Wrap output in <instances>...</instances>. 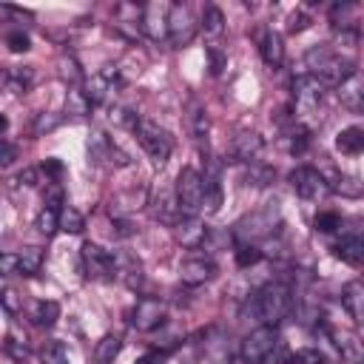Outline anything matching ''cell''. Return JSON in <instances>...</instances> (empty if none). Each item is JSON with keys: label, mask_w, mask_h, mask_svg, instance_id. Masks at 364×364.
<instances>
[{"label": "cell", "mask_w": 364, "mask_h": 364, "mask_svg": "<svg viewBox=\"0 0 364 364\" xmlns=\"http://www.w3.org/2000/svg\"><path fill=\"white\" fill-rule=\"evenodd\" d=\"M213 273H216V267H213L210 259H188V262H182V267H179V279H182V284H188V287H199V284L210 282Z\"/></svg>", "instance_id": "cell-15"}, {"label": "cell", "mask_w": 364, "mask_h": 364, "mask_svg": "<svg viewBox=\"0 0 364 364\" xmlns=\"http://www.w3.org/2000/svg\"><path fill=\"white\" fill-rule=\"evenodd\" d=\"M361 114H364V102H361Z\"/></svg>", "instance_id": "cell-52"}, {"label": "cell", "mask_w": 364, "mask_h": 364, "mask_svg": "<svg viewBox=\"0 0 364 364\" xmlns=\"http://www.w3.org/2000/svg\"><path fill=\"white\" fill-rule=\"evenodd\" d=\"M91 97L82 91V88H68V97H65V111L74 114V117H85L91 111Z\"/></svg>", "instance_id": "cell-28"}, {"label": "cell", "mask_w": 364, "mask_h": 364, "mask_svg": "<svg viewBox=\"0 0 364 364\" xmlns=\"http://www.w3.org/2000/svg\"><path fill=\"white\" fill-rule=\"evenodd\" d=\"M11 159H14V148H11V142L6 139V142H3V156H0V162H3V165H11Z\"/></svg>", "instance_id": "cell-51"}, {"label": "cell", "mask_w": 364, "mask_h": 364, "mask_svg": "<svg viewBox=\"0 0 364 364\" xmlns=\"http://www.w3.org/2000/svg\"><path fill=\"white\" fill-rule=\"evenodd\" d=\"M290 185L301 199H324L330 193L324 173L310 168V165H299L296 171H290Z\"/></svg>", "instance_id": "cell-8"}, {"label": "cell", "mask_w": 364, "mask_h": 364, "mask_svg": "<svg viewBox=\"0 0 364 364\" xmlns=\"http://www.w3.org/2000/svg\"><path fill=\"white\" fill-rule=\"evenodd\" d=\"M119 82H122V77H119V68H117V65H105L100 74H94V77L88 80V85H85V94L91 97V102H102V100H108L111 94H117Z\"/></svg>", "instance_id": "cell-11"}, {"label": "cell", "mask_w": 364, "mask_h": 364, "mask_svg": "<svg viewBox=\"0 0 364 364\" xmlns=\"http://www.w3.org/2000/svg\"><path fill=\"white\" fill-rule=\"evenodd\" d=\"M330 336H333L338 353H341L347 361H353V364H364V338H358L355 333H347V330H333Z\"/></svg>", "instance_id": "cell-16"}, {"label": "cell", "mask_w": 364, "mask_h": 364, "mask_svg": "<svg viewBox=\"0 0 364 364\" xmlns=\"http://www.w3.org/2000/svg\"><path fill=\"white\" fill-rule=\"evenodd\" d=\"M262 151V136L253 134V131H242L239 136H233V145H230V154L236 162H253Z\"/></svg>", "instance_id": "cell-18"}, {"label": "cell", "mask_w": 364, "mask_h": 364, "mask_svg": "<svg viewBox=\"0 0 364 364\" xmlns=\"http://www.w3.org/2000/svg\"><path fill=\"white\" fill-rule=\"evenodd\" d=\"M202 28H205L208 37H219L225 31V14L216 6H205V11H202Z\"/></svg>", "instance_id": "cell-30"}, {"label": "cell", "mask_w": 364, "mask_h": 364, "mask_svg": "<svg viewBox=\"0 0 364 364\" xmlns=\"http://www.w3.org/2000/svg\"><path fill=\"white\" fill-rule=\"evenodd\" d=\"M267 182H273V171H270L267 165L250 162V168L245 171V185H256V188H262V185H267Z\"/></svg>", "instance_id": "cell-35"}, {"label": "cell", "mask_w": 364, "mask_h": 364, "mask_svg": "<svg viewBox=\"0 0 364 364\" xmlns=\"http://www.w3.org/2000/svg\"><path fill=\"white\" fill-rule=\"evenodd\" d=\"M202 199H205V176H199L193 168H182L176 176V205L185 216L202 213Z\"/></svg>", "instance_id": "cell-5"}, {"label": "cell", "mask_w": 364, "mask_h": 364, "mask_svg": "<svg viewBox=\"0 0 364 364\" xmlns=\"http://www.w3.org/2000/svg\"><path fill=\"white\" fill-rule=\"evenodd\" d=\"M60 77L71 85V88H80V80H82V71H80V65H77V60L71 57V54H63L60 57Z\"/></svg>", "instance_id": "cell-34"}, {"label": "cell", "mask_w": 364, "mask_h": 364, "mask_svg": "<svg viewBox=\"0 0 364 364\" xmlns=\"http://www.w3.org/2000/svg\"><path fill=\"white\" fill-rule=\"evenodd\" d=\"M43 171H46V176H51V182H57L60 173H63V165H60L57 159H46V162H43Z\"/></svg>", "instance_id": "cell-48"}, {"label": "cell", "mask_w": 364, "mask_h": 364, "mask_svg": "<svg viewBox=\"0 0 364 364\" xmlns=\"http://www.w3.org/2000/svg\"><path fill=\"white\" fill-rule=\"evenodd\" d=\"M82 270H85V276L94 279V282H114V276H119L114 253L102 250V247L94 245V242H85V245H82Z\"/></svg>", "instance_id": "cell-6"}, {"label": "cell", "mask_w": 364, "mask_h": 364, "mask_svg": "<svg viewBox=\"0 0 364 364\" xmlns=\"http://www.w3.org/2000/svg\"><path fill=\"white\" fill-rule=\"evenodd\" d=\"M173 239H176L182 247L196 250V247H202V245L208 242V228H205L196 216H185V219L173 222Z\"/></svg>", "instance_id": "cell-14"}, {"label": "cell", "mask_w": 364, "mask_h": 364, "mask_svg": "<svg viewBox=\"0 0 364 364\" xmlns=\"http://www.w3.org/2000/svg\"><path fill=\"white\" fill-rule=\"evenodd\" d=\"M165 301H159V299H151V296H145V299H139L136 304H134V310H131V324L139 330V333H151V330H156L162 321H165Z\"/></svg>", "instance_id": "cell-10"}, {"label": "cell", "mask_w": 364, "mask_h": 364, "mask_svg": "<svg viewBox=\"0 0 364 364\" xmlns=\"http://www.w3.org/2000/svg\"><path fill=\"white\" fill-rule=\"evenodd\" d=\"M259 54L262 60L270 65V68H279L282 60H284V46H282V37L273 31V28H264L259 34Z\"/></svg>", "instance_id": "cell-17"}, {"label": "cell", "mask_w": 364, "mask_h": 364, "mask_svg": "<svg viewBox=\"0 0 364 364\" xmlns=\"http://www.w3.org/2000/svg\"><path fill=\"white\" fill-rule=\"evenodd\" d=\"M60 125V117L57 114H37L34 122H31V136H43L48 131H54Z\"/></svg>", "instance_id": "cell-38"}, {"label": "cell", "mask_w": 364, "mask_h": 364, "mask_svg": "<svg viewBox=\"0 0 364 364\" xmlns=\"http://www.w3.org/2000/svg\"><path fill=\"white\" fill-rule=\"evenodd\" d=\"M341 304H344V310H347L355 321H364V284H361V282L344 284V290H341Z\"/></svg>", "instance_id": "cell-20"}, {"label": "cell", "mask_w": 364, "mask_h": 364, "mask_svg": "<svg viewBox=\"0 0 364 364\" xmlns=\"http://www.w3.org/2000/svg\"><path fill=\"white\" fill-rule=\"evenodd\" d=\"M313 225H316V230H321V233H333V230L341 228V216H338L336 210H321Z\"/></svg>", "instance_id": "cell-39"}, {"label": "cell", "mask_w": 364, "mask_h": 364, "mask_svg": "<svg viewBox=\"0 0 364 364\" xmlns=\"http://www.w3.org/2000/svg\"><path fill=\"white\" fill-rule=\"evenodd\" d=\"M34 82V71L31 68H6L3 74V88L9 94H26Z\"/></svg>", "instance_id": "cell-21"}, {"label": "cell", "mask_w": 364, "mask_h": 364, "mask_svg": "<svg viewBox=\"0 0 364 364\" xmlns=\"http://www.w3.org/2000/svg\"><path fill=\"white\" fill-rule=\"evenodd\" d=\"M40 264H43V250H40V247H23V250L17 253V273H20V276L37 273Z\"/></svg>", "instance_id": "cell-27"}, {"label": "cell", "mask_w": 364, "mask_h": 364, "mask_svg": "<svg viewBox=\"0 0 364 364\" xmlns=\"http://www.w3.org/2000/svg\"><path fill=\"white\" fill-rule=\"evenodd\" d=\"M6 46H9L14 54H20V51H28V48H31V43H28V34H26V31H9V34H6Z\"/></svg>", "instance_id": "cell-41"}, {"label": "cell", "mask_w": 364, "mask_h": 364, "mask_svg": "<svg viewBox=\"0 0 364 364\" xmlns=\"http://www.w3.org/2000/svg\"><path fill=\"white\" fill-rule=\"evenodd\" d=\"M34 228H37L43 236L57 233V230H60V210H54V208H43V210L37 213V219H34Z\"/></svg>", "instance_id": "cell-33"}, {"label": "cell", "mask_w": 364, "mask_h": 364, "mask_svg": "<svg viewBox=\"0 0 364 364\" xmlns=\"http://www.w3.org/2000/svg\"><path fill=\"white\" fill-rule=\"evenodd\" d=\"M293 105L301 117H310L321 105V82L313 74H301L293 80Z\"/></svg>", "instance_id": "cell-9"}, {"label": "cell", "mask_w": 364, "mask_h": 364, "mask_svg": "<svg viewBox=\"0 0 364 364\" xmlns=\"http://www.w3.org/2000/svg\"><path fill=\"white\" fill-rule=\"evenodd\" d=\"M256 262H262V250L256 245H239L236 247V264L239 267H250Z\"/></svg>", "instance_id": "cell-40"}, {"label": "cell", "mask_w": 364, "mask_h": 364, "mask_svg": "<svg viewBox=\"0 0 364 364\" xmlns=\"http://www.w3.org/2000/svg\"><path fill=\"white\" fill-rule=\"evenodd\" d=\"M307 68L310 74L321 82V85H344L353 74H355V65L350 57H344L341 51H333V48H313L307 51Z\"/></svg>", "instance_id": "cell-2"}, {"label": "cell", "mask_w": 364, "mask_h": 364, "mask_svg": "<svg viewBox=\"0 0 364 364\" xmlns=\"http://www.w3.org/2000/svg\"><path fill=\"white\" fill-rule=\"evenodd\" d=\"M40 358H43V364H71V361H68V353H65V347H63L60 341L43 344Z\"/></svg>", "instance_id": "cell-36"}, {"label": "cell", "mask_w": 364, "mask_h": 364, "mask_svg": "<svg viewBox=\"0 0 364 364\" xmlns=\"http://www.w3.org/2000/svg\"><path fill=\"white\" fill-rule=\"evenodd\" d=\"M82 228H85L82 213L77 208H71V205H63V210H60V230H65V233H82Z\"/></svg>", "instance_id": "cell-32"}, {"label": "cell", "mask_w": 364, "mask_h": 364, "mask_svg": "<svg viewBox=\"0 0 364 364\" xmlns=\"http://www.w3.org/2000/svg\"><path fill=\"white\" fill-rule=\"evenodd\" d=\"M119 273H122V279H125L128 287H139V282H142V270H139V264H136L134 259H128V264H125Z\"/></svg>", "instance_id": "cell-42"}, {"label": "cell", "mask_w": 364, "mask_h": 364, "mask_svg": "<svg viewBox=\"0 0 364 364\" xmlns=\"http://www.w3.org/2000/svg\"><path fill=\"white\" fill-rule=\"evenodd\" d=\"M3 304H6V310H9V313H14V310H17V299H14V290H9V287L3 290Z\"/></svg>", "instance_id": "cell-50"}, {"label": "cell", "mask_w": 364, "mask_h": 364, "mask_svg": "<svg viewBox=\"0 0 364 364\" xmlns=\"http://www.w3.org/2000/svg\"><path fill=\"white\" fill-rule=\"evenodd\" d=\"M196 37V20L191 6L185 3H171V14H168V40L171 46L182 48Z\"/></svg>", "instance_id": "cell-7"}, {"label": "cell", "mask_w": 364, "mask_h": 364, "mask_svg": "<svg viewBox=\"0 0 364 364\" xmlns=\"http://www.w3.org/2000/svg\"><path fill=\"white\" fill-rule=\"evenodd\" d=\"M208 60H210V71L219 74L225 68V54L216 48V46H208Z\"/></svg>", "instance_id": "cell-44"}, {"label": "cell", "mask_w": 364, "mask_h": 364, "mask_svg": "<svg viewBox=\"0 0 364 364\" xmlns=\"http://www.w3.org/2000/svg\"><path fill=\"white\" fill-rule=\"evenodd\" d=\"M34 182H37V171H34V168H23V171L14 176V185H17V188H23V185L31 188Z\"/></svg>", "instance_id": "cell-45"}, {"label": "cell", "mask_w": 364, "mask_h": 364, "mask_svg": "<svg viewBox=\"0 0 364 364\" xmlns=\"http://www.w3.org/2000/svg\"><path fill=\"white\" fill-rule=\"evenodd\" d=\"M270 228H273V210H259V213H250L242 222H236L233 233L242 239V245H250L253 239L270 236Z\"/></svg>", "instance_id": "cell-12"}, {"label": "cell", "mask_w": 364, "mask_h": 364, "mask_svg": "<svg viewBox=\"0 0 364 364\" xmlns=\"http://www.w3.org/2000/svg\"><path fill=\"white\" fill-rule=\"evenodd\" d=\"M188 128H191V134H193L196 139L208 136L210 122H208V114H205V108H202L199 102H191V108H188Z\"/></svg>", "instance_id": "cell-29"}, {"label": "cell", "mask_w": 364, "mask_h": 364, "mask_svg": "<svg viewBox=\"0 0 364 364\" xmlns=\"http://www.w3.org/2000/svg\"><path fill=\"white\" fill-rule=\"evenodd\" d=\"M307 26H310V14L299 9V11H293V14H290V23H287V31H293V34H296V31H304Z\"/></svg>", "instance_id": "cell-43"}, {"label": "cell", "mask_w": 364, "mask_h": 364, "mask_svg": "<svg viewBox=\"0 0 364 364\" xmlns=\"http://www.w3.org/2000/svg\"><path fill=\"white\" fill-rule=\"evenodd\" d=\"M336 148L341 151V154H361L364 151V128H355V125H350V128H344V131H338V136H336Z\"/></svg>", "instance_id": "cell-23"}, {"label": "cell", "mask_w": 364, "mask_h": 364, "mask_svg": "<svg viewBox=\"0 0 364 364\" xmlns=\"http://www.w3.org/2000/svg\"><path fill=\"white\" fill-rule=\"evenodd\" d=\"M287 364H324V355L316 347H301L287 355Z\"/></svg>", "instance_id": "cell-37"}, {"label": "cell", "mask_w": 364, "mask_h": 364, "mask_svg": "<svg viewBox=\"0 0 364 364\" xmlns=\"http://www.w3.org/2000/svg\"><path fill=\"white\" fill-rule=\"evenodd\" d=\"M293 307V293L284 282H270L253 296V313L262 324L276 327Z\"/></svg>", "instance_id": "cell-3"}, {"label": "cell", "mask_w": 364, "mask_h": 364, "mask_svg": "<svg viewBox=\"0 0 364 364\" xmlns=\"http://www.w3.org/2000/svg\"><path fill=\"white\" fill-rule=\"evenodd\" d=\"M165 358H168V350H151L136 364H165Z\"/></svg>", "instance_id": "cell-47"}, {"label": "cell", "mask_w": 364, "mask_h": 364, "mask_svg": "<svg viewBox=\"0 0 364 364\" xmlns=\"http://www.w3.org/2000/svg\"><path fill=\"white\" fill-rule=\"evenodd\" d=\"M31 318H34L37 327H51L60 318V304L51 301V299H40L34 304V310H31Z\"/></svg>", "instance_id": "cell-25"}, {"label": "cell", "mask_w": 364, "mask_h": 364, "mask_svg": "<svg viewBox=\"0 0 364 364\" xmlns=\"http://www.w3.org/2000/svg\"><path fill=\"white\" fill-rule=\"evenodd\" d=\"M307 148V134L304 131H299V134H293V142H290V151L293 154H301Z\"/></svg>", "instance_id": "cell-49"}, {"label": "cell", "mask_w": 364, "mask_h": 364, "mask_svg": "<svg viewBox=\"0 0 364 364\" xmlns=\"http://www.w3.org/2000/svg\"><path fill=\"white\" fill-rule=\"evenodd\" d=\"M0 273H3V276L17 273V253H3V256H0Z\"/></svg>", "instance_id": "cell-46"}, {"label": "cell", "mask_w": 364, "mask_h": 364, "mask_svg": "<svg viewBox=\"0 0 364 364\" xmlns=\"http://www.w3.org/2000/svg\"><path fill=\"white\" fill-rule=\"evenodd\" d=\"M327 185H330L333 193H341V196H361V191H364V185L358 179H353L347 173H338V171H333V176L327 179Z\"/></svg>", "instance_id": "cell-24"}, {"label": "cell", "mask_w": 364, "mask_h": 364, "mask_svg": "<svg viewBox=\"0 0 364 364\" xmlns=\"http://www.w3.org/2000/svg\"><path fill=\"white\" fill-rule=\"evenodd\" d=\"M338 100L353 108V111H361V102H364V80L358 74H353L344 85H338Z\"/></svg>", "instance_id": "cell-22"}, {"label": "cell", "mask_w": 364, "mask_h": 364, "mask_svg": "<svg viewBox=\"0 0 364 364\" xmlns=\"http://www.w3.org/2000/svg\"><path fill=\"white\" fill-rule=\"evenodd\" d=\"M222 205V188L213 176H205V199H202V213H216Z\"/></svg>", "instance_id": "cell-31"}, {"label": "cell", "mask_w": 364, "mask_h": 364, "mask_svg": "<svg viewBox=\"0 0 364 364\" xmlns=\"http://www.w3.org/2000/svg\"><path fill=\"white\" fill-rule=\"evenodd\" d=\"M239 355L242 361L247 364H287V355H284V344L276 333V327H256L253 333H247L242 338V347H239Z\"/></svg>", "instance_id": "cell-1"}, {"label": "cell", "mask_w": 364, "mask_h": 364, "mask_svg": "<svg viewBox=\"0 0 364 364\" xmlns=\"http://www.w3.org/2000/svg\"><path fill=\"white\" fill-rule=\"evenodd\" d=\"M134 134H136V142L142 145V151L151 156L154 165H165L168 162V156L173 151V139L162 125H156L151 119H136Z\"/></svg>", "instance_id": "cell-4"}, {"label": "cell", "mask_w": 364, "mask_h": 364, "mask_svg": "<svg viewBox=\"0 0 364 364\" xmlns=\"http://www.w3.org/2000/svg\"><path fill=\"white\" fill-rule=\"evenodd\" d=\"M119 347H122V338H119V336H114V333L102 336L100 344H97V350H94V361H97V364H111V361L117 358Z\"/></svg>", "instance_id": "cell-26"}, {"label": "cell", "mask_w": 364, "mask_h": 364, "mask_svg": "<svg viewBox=\"0 0 364 364\" xmlns=\"http://www.w3.org/2000/svg\"><path fill=\"white\" fill-rule=\"evenodd\" d=\"M333 256L347 262V264H353V267L364 264V236H344V239H338L333 245Z\"/></svg>", "instance_id": "cell-19"}, {"label": "cell", "mask_w": 364, "mask_h": 364, "mask_svg": "<svg viewBox=\"0 0 364 364\" xmlns=\"http://www.w3.org/2000/svg\"><path fill=\"white\" fill-rule=\"evenodd\" d=\"M168 14H171V6L151 3V6L142 9L139 28H142L151 40H165V37H168Z\"/></svg>", "instance_id": "cell-13"}]
</instances>
